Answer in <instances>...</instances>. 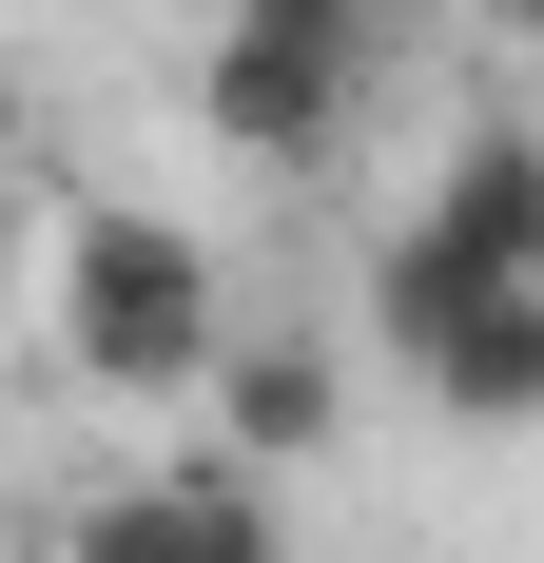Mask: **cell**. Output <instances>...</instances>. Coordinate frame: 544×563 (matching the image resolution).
Listing matches in <instances>:
<instances>
[{
	"mask_svg": "<svg viewBox=\"0 0 544 563\" xmlns=\"http://www.w3.org/2000/svg\"><path fill=\"white\" fill-rule=\"evenodd\" d=\"M215 331H233V291H215V253H195L175 214L78 195V214L40 233V350H58L98 408H195Z\"/></svg>",
	"mask_w": 544,
	"mask_h": 563,
	"instance_id": "1",
	"label": "cell"
},
{
	"mask_svg": "<svg viewBox=\"0 0 544 563\" xmlns=\"http://www.w3.org/2000/svg\"><path fill=\"white\" fill-rule=\"evenodd\" d=\"M350 78H330L312 40H253V20H215V40H195V136H215L233 175H330L350 156Z\"/></svg>",
	"mask_w": 544,
	"mask_h": 563,
	"instance_id": "2",
	"label": "cell"
},
{
	"mask_svg": "<svg viewBox=\"0 0 544 563\" xmlns=\"http://www.w3.org/2000/svg\"><path fill=\"white\" fill-rule=\"evenodd\" d=\"M195 408H215V466H233V486L330 466V428H350V350H330V331H215Z\"/></svg>",
	"mask_w": 544,
	"mask_h": 563,
	"instance_id": "3",
	"label": "cell"
},
{
	"mask_svg": "<svg viewBox=\"0 0 544 563\" xmlns=\"http://www.w3.org/2000/svg\"><path fill=\"white\" fill-rule=\"evenodd\" d=\"M428 273H467V291H544V136L525 117H467V156L428 175V214H389Z\"/></svg>",
	"mask_w": 544,
	"mask_h": 563,
	"instance_id": "4",
	"label": "cell"
},
{
	"mask_svg": "<svg viewBox=\"0 0 544 563\" xmlns=\"http://www.w3.org/2000/svg\"><path fill=\"white\" fill-rule=\"evenodd\" d=\"M58 563H292V525H272V486H233V466H156V486L58 506Z\"/></svg>",
	"mask_w": 544,
	"mask_h": 563,
	"instance_id": "5",
	"label": "cell"
},
{
	"mask_svg": "<svg viewBox=\"0 0 544 563\" xmlns=\"http://www.w3.org/2000/svg\"><path fill=\"white\" fill-rule=\"evenodd\" d=\"M409 369H428L447 428H525L544 408V291H447L428 331H409Z\"/></svg>",
	"mask_w": 544,
	"mask_h": 563,
	"instance_id": "6",
	"label": "cell"
},
{
	"mask_svg": "<svg viewBox=\"0 0 544 563\" xmlns=\"http://www.w3.org/2000/svg\"><path fill=\"white\" fill-rule=\"evenodd\" d=\"M215 20H253V40H312L350 98H389V58H409V0H215Z\"/></svg>",
	"mask_w": 544,
	"mask_h": 563,
	"instance_id": "7",
	"label": "cell"
},
{
	"mask_svg": "<svg viewBox=\"0 0 544 563\" xmlns=\"http://www.w3.org/2000/svg\"><path fill=\"white\" fill-rule=\"evenodd\" d=\"M40 156V78H20V58H0V175Z\"/></svg>",
	"mask_w": 544,
	"mask_h": 563,
	"instance_id": "8",
	"label": "cell"
},
{
	"mask_svg": "<svg viewBox=\"0 0 544 563\" xmlns=\"http://www.w3.org/2000/svg\"><path fill=\"white\" fill-rule=\"evenodd\" d=\"M467 20H544V0H467Z\"/></svg>",
	"mask_w": 544,
	"mask_h": 563,
	"instance_id": "9",
	"label": "cell"
}]
</instances>
